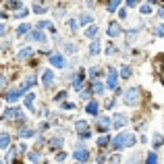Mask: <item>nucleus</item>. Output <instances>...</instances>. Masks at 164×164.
<instances>
[{
	"instance_id": "72a5a7b5",
	"label": "nucleus",
	"mask_w": 164,
	"mask_h": 164,
	"mask_svg": "<svg viewBox=\"0 0 164 164\" xmlns=\"http://www.w3.org/2000/svg\"><path fill=\"white\" fill-rule=\"evenodd\" d=\"M19 135H21V137H33L35 131H33V129H23L21 133H19Z\"/></svg>"
},
{
	"instance_id": "7c9ffc66",
	"label": "nucleus",
	"mask_w": 164,
	"mask_h": 164,
	"mask_svg": "<svg viewBox=\"0 0 164 164\" xmlns=\"http://www.w3.org/2000/svg\"><path fill=\"white\" fill-rule=\"evenodd\" d=\"M108 143H110V137H108V135H102V137L98 139V145H100V148H104V145H108Z\"/></svg>"
},
{
	"instance_id": "a878e982",
	"label": "nucleus",
	"mask_w": 164,
	"mask_h": 164,
	"mask_svg": "<svg viewBox=\"0 0 164 164\" xmlns=\"http://www.w3.org/2000/svg\"><path fill=\"white\" fill-rule=\"evenodd\" d=\"M162 135H160V133H154V150H158V148H160V145H162Z\"/></svg>"
},
{
	"instance_id": "b1692460",
	"label": "nucleus",
	"mask_w": 164,
	"mask_h": 164,
	"mask_svg": "<svg viewBox=\"0 0 164 164\" xmlns=\"http://www.w3.org/2000/svg\"><path fill=\"white\" fill-rule=\"evenodd\" d=\"M118 6H120V0H108V4H106V9L112 12V11H117Z\"/></svg>"
},
{
	"instance_id": "864d4df0",
	"label": "nucleus",
	"mask_w": 164,
	"mask_h": 164,
	"mask_svg": "<svg viewBox=\"0 0 164 164\" xmlns=\"http://www.w3.org/2000/svg\"><path fill=\"white\" fill-rule=\"evenodd\" d=\"M158 15H160V19H164V6L160 9V11H158Z\"/></svg>"
},
{
	"instance_id": "37998d69",
	"label": "nucleus",
	"mask_w": 164,
	"mask_h": 164,
	"mask_svg": "<svg viewBox=\"0 0 164 164\" xmlns=\"http://www.w3.org/2000/svg\"><path fill=\"white\" fill-rule=\"evenodd\" d=\"M106 54H110V56H112V54H117V48H114V46H108V50H106Z\"/></svg>"
},
{
	"instance_id": "a19ab883",
	"label": "nucleus",
	"mask_w": 164,
	"mask_h": 164,
	"mask_svg": "<svg viewBox=\"0 0 164 164\" xmlns=\"http://www.w3.org/2000/svg\"><path fill=\"white\" fill-rule=\"evenodd\" d=\"M65 50H67L69 54H75V46H73V44H65Z\"/></svg>"
},
{
	"instance_id": "6e6552de",
	"label": "nucleus",
	"mask_w": 164,
	"mask_h": 164,
	"mask_svg": "<svg viewBox=\"0 0 164 164\" xmlns=\"http://www.w3.org/2000/svg\"><path fill=\"white\" fill-rule=\"evenodd\" d=\"M127 123H129V118H127V114H123V112H117V114H114V118H112V125H114V129L125 127Z\"/></svg>"
},
{
	"instance_id": "4468645a",
	"label": "nucleus",
	"mask_w": 164,
	"mask_h": 164,
	"mask_svg": "<svg viewBox=\"0 0 164 164\" xmlns=\"http://www.w3.org/2000/svg\"><path fill=\"white\" fill-rule=\"evenodd\" d=\"M42 83L44 85H52L54 83V73L48 69V71H44V75H42Z\"/></svg>"
},
{
	"instance_id": "58836bf2",
	"label": "nucleus",
	"mask_w": 164,
	"mask_h": 164,
	"mask_svg": "<svg viewBox=\"0 0 164 164\" xmlns=\"http://www.w3.org/2000/svg\"><path fill=\"white\" fill-rule=\"evenodd\" d=\"M67 25H69V27H71V31H75V29H77V25H79V23H77L75 19H71V21H69V23H67Z\"/></svg>"
},
{
	"instance_id": "603ef678",
	"label": "nucleus",
	"mask_w": 164,
	"mask_h": 164,
	"mask_svg": "<svg viewBox=\"0 0 164 164\" xmlns=\"http://www.w3.org/2000/svg\"><path fill=\"white\" fill-rule=\"evenodd\" d=\"M6 33V27H4V25H0V35H4Z\"/></svg>"
},
{
	"instance_id": "09e8293b",
	"label": "nucleus",
	"mask_w": 164,
	"mask_h": 164,
	"mask_svg": "<svg viewBox=\"0 0 164 164\" xmlns=\"http://www.w3.org/2000/svg\"><path fill=\"white\" fill-rule=\"evenodd\" d=\"M114 106V100H106V108H112Z\"/></svg>"
},
{
	"instance_id": "e433bc0d",
	"label": "nucleus",
	"mask_w": 164,
	"mask_h": 164,
	"mask_svg": "<svg viewBox=\"0 0 164 164\" xmlns=\"http://www.w3.org/2000/svg\"><path fill=\"white\" fill-rule=\"evenodd\" d=\"M65 98H67V92H60V94H56V96H54V102H62Z\"/></svg>"
},
{
	"instance_id": "a211bd4d",
	"label": "nucleus",
	"mask_w": 164,
	"mask_h": 164,
	"mask_svg": "<svg viewBox=\"0 0 164 164\" xmlns=\"http://www.w3.org/2000/svg\"><path fill=\"white\" fill-rule=\"evenodd\" d=\"M29 37H31L33 42H40V44H44V42H46V35L42 33L40 29H35V31H33V33H31V35H29Z\"/></svg>"
},
{
	"instance_id": "6ab92c4d",
	"label": "nucleus",
	"mask_w": 164,
	"mask_h": 164,
	"mask_svg": "<svg viewBox=\"0 0 164 164\" xmlns=\"http://www.w3.org/2000/svg\"><path fill=\"white\" fill-rule=\"evenodd\" d=\"M125 33H127V44L131 46V44L137 40V33H139V29H129V31H125Z\"/></svg>"
},
{
	"instance_id": "4c0bfd02",
	"label": "nucleus",
	"mask_w": 164,
	"mask_h": 164,
	"mask_svg": "<svg viewBox=\"0 0 164 164\" xmlns=\"http://www.w3.org/2000/svg\"><path fill=\"white\" fill-rule=\"evenodd\" d=\"M33 11L35 12H46V6L44 4H33Z\"/></svg>"
},
{
	"instance_id": "cd10ccee",
	"label": "nucleus",
	"mask_w": 164,
	"mask_h": 164,
	"mask_svg": "<svg viewBox=\"0 0 164 164\" xmlns=\"http://www.w3.org/2000/svg\"><path fill=\"white\" fill-rule=\"evenodd\" d=\"M29 29H31V27H29V25H27V23L19 25V27H17V35H25V33H27V31H29Z\"/></svg>"
},
{
	"instance_id": "4be33fe9",
	"label": "nucleus",
	"mask_w": 164,
	"mask_h": 164,
	"mask_svg": "<svg viewBox=\"0 0 164 164\" xmlns=\"http://www.w3.org/2000/svg\"><path fill=\"white\" fill-rule=\"evenodd\" d=\"M131 75H133V69H131L129 65H123V67H120V77H123V79H129Z\"/></svg>"
},
{
	"instance_id": "a18cd8bd",
	"label": "nucleus",
	"mask_w": 164,
	"mask_h": 164,
	"mask_svg": "<svg viewBox=\"0 0 164 164\" xmlns=\"http://www.w3.org/2000/svg\"><path fill=\"white\" fill-rule=\"evenodd\" d=\"M139 4V0H127V6H137Z\"/></svg>"
},
{
	"instance_id": "9d476101",
	"label": "nucleus",
	"mask_w": 164,
	"mask_h": 164,
	"mask_svg": "<svg viewBox=\"0 0 164 164\" xmlns=\"http://www.w3.org/2000/svg\"><path fill=\"white\" fill-rule=\"evenodd\" d=\"M83 77H85V69H81L79 73H77V75H73V89H81Z\"/></svg>"
},
{
	"instance_id": "39448f33",
	"label": "nucleus",
	"mask_w": 164,
	"mask_h": 164,
	"mask_svg": "<svg viewBox=\"0 0 164 164\" xmlns=\"http://www.w3.org/2000/svg\"><path fill=\"white\" fill-rule=\"evenodd\" d=\"M75 129H77V133H79L81 139H87V137L92 135V131H89V127H87L85 120H77V123H75Z\"/></svg>"
},
{
	"instance_id": "ea45409f",
	"label": "nucleus",
	"mask_w": 164,
	"mask_h": 164,
	"mask_svg": "<svg viewBox=\"0 0 164 164\" xmlns=\"http://www.w3.org/2000/svg\"><path fill=\"white\" fill-rule=\"evenodd\" d=\"M50 145H52V148H60V145H62V139H52Z\"/></svg>"
},
{
	"instance_id": "f257e3e1",
	"label": "nucleus",
	"mask_w": 164,
	"mask_h": 164,
	"mask_svg": "<svg viewBox=\"0 0 164 164\" xmlns=\"http://www.w3.org/2000/svg\"><path fill=\"white\" fill-rule=\"evenodd\" d=\"M135 145V135L133 133H118L117 137L112 139V150H125Z\"/></svg>"
},
{
	"instance_id": "473e14b6",
	"label": "nucleus",
	"mask_w": 164,
	"mask_h": 164,
	"mask_svg": "<svg viewBox=\"0 0 164 164\" xmlns=\"http://www.w3.org/2000/svg\"><path fill=\"white\" fill-rule=\"evenodd\" d=\"M154 33L158 35V37H164V25H156L154 27Z\"/></svg>"
},
{
	"instance_id": "c03bdc74",
	"label": "nucleus",
	"mask_w": 164,
	"mask_h": 164,
	"mask_svg": "<svg viewBox=\"0 0 164 164\" xmlns=\"http://www.w3.org/2000/svg\"><path fill=\"white\" fill-rule=\"evenodd\" d=\"M118 19H127V11H125V9L118 11Z\"/></svg>"
},
{
	"instance_id": "c85d7f7f",
	"label": "nucleus",
	"mask_w": 164,
	"mask_h": 164,
	"mask_svg": "<svg viewBox=\"0 0 164 164\" xmlns=\"http://www.w3.org/2000/svg\"><path fill=\"white\" fill-rule=\"evenodd\" d=\"M9 9H23L21 0H9Z\"/></svg>"
},
{
	"instance_id": "f03ea898",
	"label": "nucleus",
	"mask_w": 164,
	"mask_h": 164,
	"mask_svg": "<svg viewBox=\"0 0 164 164\" xmlns=\"http://www.w3.org/2000/svg\"><path fill=\"white\" fill-rule=\"evenodd\" d=\"M154 75H156V79L164 85V54H158L156 58H154Z\"/></svg>"
},
{
	"instance_id": "393cba45",
	"label": "nucleus",
	"mask_w": 164,
	"mask_h": 164,
	"mask_svg": "<svg viewBox=\"0 0 164 164\" xmlns=\"http://www.w3.org/2000/svg\"><path fill=\"white\" fill-rule=\"evenodd\" d=\"M92 21H94L92 15H81V17H79V25H89Z\"/></svg>"
},
{
	"instance_id": "bb28decb",
	"label": "nucleus",
	"mask_w": 164,
	"mask_h": 164,
	"mask_svg": "<svg viewBox=\"0 0 164 164\" xmlns=\"http://www.w3.org/2000/svg\"><path fill=\"white\" fill-rule=\"evenodd\" d=\"M145 164H158V156H156V152H150V154H148Z\"/></svg>"
},
{
	"instance_id": "49530a36",
	"label": "nucleus",
	"mask_w": 164,
	"mask_h": 164,
	"mask_svg": "<svg viewBox=\"0 0 164 164\" xmlns=\"http://www.w3.org/2000/svg\"><path fill=\"white\" fill-rule=\"evenodd\" d=\"M89 96H92V94H89V89H87V92H81V98H83V100H89Z\"/></svg>"
},
{
	"instance_id": "8fccbe9b",
	"label": "nucleus",
	"mask_w": 164,
	"mask_h": 164,
	"mask_svg": "<svg viewBox=\"0 0 164 164\" xmlns=\"http://www.w3.org/2000/svg\"><path fill=\"white\" fill-rule=\"evenodd\" d=\"M62 108H67V110H73L75 106H73V104H69V102H67V104H62Z\"/></svg>"
},
{
	"instance_id": "aec40b11",
	"label": "nucleus",
	"mask_w": 164,
	"mask_h": 164,
	"mask_svg": "<svg viewBox=\"0 0 164 164\" xmlns=\"http://www.w3.org/2000/svg\"><path fill=\"white\" fill-rule=\"evenodd\" d=\"M100 48H102V44H100V40H94V42H92V46H89V54H92V56H96V54H100Z\"/></svg>"
},
{
	"instance_id": "423d86ee",
	"label": "nucleus",
	"mask_w": 164,
	"mask_h": 164,
	"mask_svg": "<svg viewBox=\"0 0 164 164\" xmlns=\"http://www.w3.org/2000/svg\"><path fill=\"white\" fill-rule=\"evenodd\" d=\"M106 85L110 87V89H117L118 87V71L112 67V69H108V81H106Z\"/></svg>"
},
{
	"instance_id": "c9c22d12",
	"label": "nucleus",
	"mask_w": 164,
	"mask_h": 164,
	"mask_svg": "<svg viewBox=\"0 0 164 164\" xmlns=\"http://www.w3.org/2000/svg\"><path fill=\"white\" fill-rule=\"evenodd\" d=\"M141 12H143V15H150V12H152V4H150V2L143 4V6H141Z\"/></svg>"
},
{
	"instance_id": "c756f323",
	"label": "nucleus",
	"mask_w": 164,
	"mask_h": 164,
	"mask_svg": "<svg viewBox=\"0 0 164 164\" xmlns=\"http://www.w3.org/2000/svg\"><path fill=\"white\" fill-rule=\"evenodd\" d=\"M29 160H31V162H40V160H42V154L40 152H29Z\"/></svg>"
},
{
	"instance_id": "3c124183",
	"label": "nucleus",
	"mask_w": 164,
	"mask_h": 164,
	"mask_svg": "<svg viewBox=\"0 0 164 164\" xmlns=\"http://www.w3.org/2000/svg\"><path fill=\"white\" fill-rule=\"evenodd\" d=\"M4 85H6V79H4V77L0 75V87H4Z\"/></svg>"
},
{
	"instance_id": "2eb2a0df",
	"label": "nucleus",
	"mask_w": 164,
	"mask_h": 164,
	"mask_svg": "<svg viewBox=\"0 0 164 164\" xmlns=\"http://www.w3.org/2000/svg\"><path fill=\"white\" fill-rule=\"evenodd\" d=\"M21 96H23V92H21V89L17 87V89H11V92L6 94V100H9V102H17V100H19Z\"/></svg>"
},
{
	"instance_id": "2f4dec72",
	"label": "nucleus",
	"mask_w": 164,
	"mask_h": 164,
	"mask_svg": "<svg viewBox=\"0 0 164 164\" xmlns=\"http://www.w3.org/2000/svg\"><path fill=\"white\" fill-rule=\"evenodd\" d=\"M92 89H94V94H104V85H102V83H94V87H92Z\"/></svg>"
},
{
	"instance_id": "f3484780",
	"label": "nucleus",
	"mask_w": 164,
	"mask_h": 164,
	"mask_svg": "<svg viewBox=\"0 0 164 164\" xmlns=\"http://www.w3.org/2000/svg\"><path fill=\"white\" fill-rule=\"evenodd\" d=\"M85 112H87V114H92V117L98 114V100H92L89 104L85 106Z\"/></svg>"
},
{
	"instance_id": "20e7f679",
	"label": "nucleus",
	"mask_w": 164,
	"mask_h": 164,
	"mask_svg": "<svg viewBox=\"0 0 164 164\" xmlns=\"http://www.w3.org/2000/svg\"><path fill=\"white\" fill-rule=\"evenodd\" d=\"M2 118H6V120H23V110L21 108H6L4 112H2Z\"/></svg>"
},
{
	"instance_id": "f704fd0d",
	"label": "nucleus",
	"mask_w": 164,
	"mask_h": 164,
	"mask_svg": "<svg viewBox=\"0 0 164 164\" xmlns=\"http://www.w3.org/2000/svg\"><path fill=\"white\" fill-rule=\"evenodd\" d=\"M100 73H102V71H100V67H92V69H89V77H94V79H96Z\"/></svg>"
},
{
	"instance_id": "0eeeda50",
	"label": "nucleus",
	"mask_w": 164,
	"mask_h": 164,
	"mask_svg": "<svg viewBox=\"0 0 164 164\" xmlns=\"http://www.w3.org/2000/svg\"><path fill=\"white\" fill-rule=\"evenodd\" d=\"M50 62H52V67H56V69H65V67H67L65 56L58 54V52H52V54H50Z\"/></svg>"
},
{
	"instance_id": "dca6fc26",
	"label": "nucleus",
	"mask_w": 164,
	"mask_h": 164,
	"mask_svg": "<svg viewBox=\"0 0 164 164\" xmlns=\"http://www.w3.org/2000/svg\"><path fill=\"white\" fill-rule=\"evenodd\" d=\"M35 100H37L35 94H27L25 96V106H27L29 110H33V112H35Z\"/></svg>"
},
{
	"instance_id": "5fc2aeb1",
	"label": "nucleus",
	"mask_w": 164,
	"mask_h": 164,
	"mask_svg": "<svg viewBox=\"0 0 164 164\" xmlns=\"http://www.w3.org/2000/svg\"><path fill=\"white\" fill-rule=\"evenodd\" d=\"M0 164H4V162H2V160H0Z\"/></svg>"
},
{
	"instance_id": "9b49d317",
	"label": "nucleus",
	"mask_w": 164,
	"mask_h": 164,
	"mask_svg": "<svg viewBox=\"0 0 164 164\" xmlns=\"http://www.w3.org/2000/svg\"><path fill=\"white\" fill-rule=\"evenodd\" d=\"M73 156H75V160H79V162H85V160L89 158V152H87V148H77V150L73 152Z\"/></svg>"
},
{
	"instance_id": "1a4fd4ad",
	"label": "nucleus",
	"mask_w": 164,
	"mask_h": 164,
	"mask_svg": "<svg viewBox=\"0 0 164 164\" xmlns=\"http://www.w3.org/2000/svg\"><path fill=\"white\" fill-rule=\"evenodd\" d=\"M120 33H123V27L118 25V21H110L108 23V35L110 37H118Z\"/></svg>"
},
{
	"instance_id": "f8f14e48",
	"label": "nucleus",
	"mask_w": 164,
	"mask_h": 164,
	"mask_svg": "<svg viewBox=\"0 0 164 164\" xmlns=\"http://www.w3.org/2000/svg\"><path fill=\"white\" fill-rule=\"evenodd\" d=\"M98 129L102 131V133H106V131L110 129V118L108 117H100L98 118Z\"/></svg>"
},
{
	"instance_id": "412c9836",
	"label": "nucleus",
	"mask_w": 164,
	"mask_h": 164,
	"mask_svg": "<svg viewBox=\"0 0 164 164\" xmlns=\"http://www.w3.org/2000/svg\"><path fill=\"white\" fill-rule=\"evenodd\" d=\"M33 52H35V50H33V48H29V46H27V48H21V52H19V60L29 58V56H31Z\"/></svg>"
},
{
	"instance_id": "de8ad7c7",
	"label": "nucleus",
	"mask_w": 164,
	"mask_h": 164,
	"mask_svg": "<svg viewBox=\"0 0 164 164\" xmlns=\"http://www.w3.org/2000/svg\"><path fill=\"white\" fill-rule=\"evenodd\" d=\"M118 162H120V156H114V158L110 160V164H118Z\"/></svg>"
},
{
	"instance_id": "ddd939ff",
	"label": "nucleus",
	"mask_w": 164,
	"mask_h": 164,
	"mask_svg": "<svg viewBox=\"0 0 164 164\" xmlns=\"http://www.w3.org/2000/svg\"><path fill=\"white\" fill-rule=\"evenodd\" d=\"M9 145H11V135L2 131V133H0V150H6Z\"/></svg>"
},
{
	"instance_id": "79ce46f5",
	"label": "nucleus",
	"mask_w": 164,
	"mask_h": 164,
	"mask_svg": "<svg viewBox=\"0 0 164 164\" xmlns=\"http://www.w3.org/2000/svg\"><path fill=\"white\" fill-rule=\"evenodd\" d=\"M65 158H67V152H58L56 154V160H58V162H62Z\"/></svg>"
},
{
	"instance_id": "5701e85b",
	"label": "nucleus",
	"mask_w": 164,
	"mask_h": 164,
	"mask_svg": "<svg viewBox=\"0 0 164 164\" xmlns=\"http://www.w3.org/2000/svg\"><path fill=\"white\" fill-rule=\"evenodd\" d=\"M96 35H98V27H96V25H92V27H87V29H85V37L96 40Z\"/></svg>"
},
{
	"instance_id": "7ed1b4c3",
	"label": "nucleus",
	"mask_w": 164,
	"mask_h": 164,
	"mask_svg": "<svg viewBox=\"0 0 164 164\" xmlns=\"http://www.w3.org/2000/svg\"><path fill=\"white\" fill-rule=\"evenodd\" d=\"M127 106H137L139 104V89H135V87H131L125 92V100H123Z\"/></svg>"
}]
</instances>
